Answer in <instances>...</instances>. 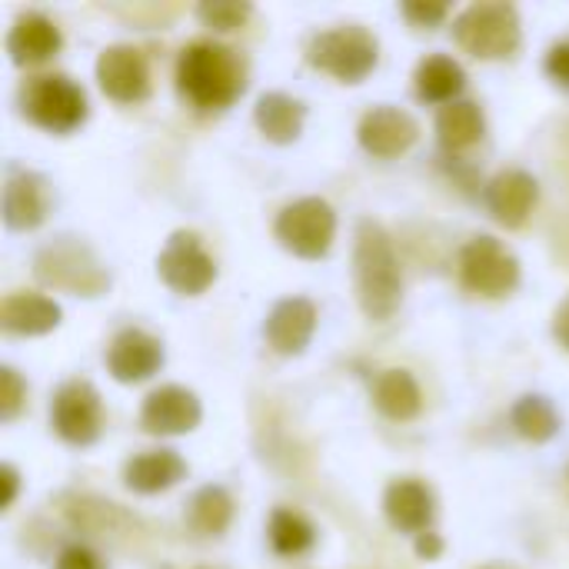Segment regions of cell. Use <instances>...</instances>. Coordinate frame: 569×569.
Returning <instances> with one entry per match:
<instances>
[{
	"mask_svg": "<svg viewBox=\"0 0 569 569\" xmlns=\"http://www.w3.org/2000/svg\"><path fill=\"white\" fill-rule=\"evenodd\" d=\"M177 87L197 110H227L247 90V63L217 40H193L180 50Z\"/></svg>",
	"mask_w": 569,
	"mask_h": 569,
	"instance_id": "6da1fadb",
	"label": "cell"
},
{
	"mask_svg": "<svg viewBox=\"0 0 569 569\" xmlns=\"http://www.w3.org/2000/svg\"><path fill=\"white\" fill-rule=\"evenodd\" d=\"M353 283H357V300L367 320L387 323L403 300V277L400 263L390 243V233L377 220H360L357 223V243H353Z\"/></svg>",
	"mask_w": 569,
	"mask_h": 569,
	"instance_id": "7a4b0ae2",
	"label": "cell"
},
{
	"mask_svg": "<svg viewBox=\"0 0 569 569\" xmlns=\"http://www.w3.org/2000/svg\"><path fill=\"white\" fill-rule=\"evenodd\" d=\"M33 273L43 287L73 297H100L110 287V273L100 267L93 250L77 237H57L43 243L33 257Z\"/></svg>",
	"mask_w": 569,
	"mask_h": 569,
	"instance_id": "3957f363",
	"label": "cell"
},
{
	"mask_svg": "<svg viewBox=\"0 0 569 569\" xmlns=\"http://www.w3.org/2000/svg\"><path fill=\"white\" fill-rule=\"evenodd\" d=\"M520 37V13L513 3H473L453 20V40L480 60L513 57Z\"/></svg>",
	"mask_w": 569,
	"mask_h": 569,
	"instance_id": "277c9868",
	"label": "cell"
},
{
	"mask_svg": "<svg viewBox=\"0 0 569 569\" xmlns=\"http://www.w3.org/2000/svg\"><path fill=\"white\" fill-rule=\"evenodd\" d=\"M380 57V43L367 27L347 23V27H333L323 30L310 40L307 47V60L310 67L343 80V83H360L370 77V70L377 67Z\"/></svg>",
	"mask_w": 569,
	"mask_h": 569,
	"instance_id": "5b68a950",
	"label": "cell"
},
{
	"mask_svg": "<svg viewBox=\"0 0 569 569\" xmlns=\"http://www.w3.org/2000/svg\"><path fill=\"white\" fill-rule=\"evenodd\" d=\"M23 113L50 133H70L87 120V93L63 73H47L27 83Z\"/></svg>",
	"mask_w": 569,
	"mask_h": 569,
	"instance_id": "8992f818",
	"label": "cell"
},
{
	"mask_svg": "<svg viewBox=\"0 0 569 569\" xmlns=\"http://www.w3.org/2000/svg\"><path fill=\"white\" fill-rule=\"evenodd\" d=\"M277 240L303 257V260H320L330 253L333 237H337V213L327 200L320 197H303L290 207L280 210L277 217Z\"/></svg>",
	"mask_w": 569,
	"mask_h": 569,
	"instance_id": "52a82bcc",
	"label": "cell"
},
{
	"mask_svg": "<svg viewBox=\"0 0 569 569\" xmlns=\"http://www.w3.org/2000/svg\"><path fill=\"white\" fill-rule=\"evenodd\" d=\"M460 283L480 297H507L520 283V260L490 233L460 250Z\"/></svg>",
	"mask_w": 569,
	"mask_h": 569,
	"instance_id": "ba28073f",
	"label": "cell"
},
{
	"mask_svg": "<svg viewBox=\"0 0 569 569\" xmlns=\"http://www.w3.org/2000/svg\"><path fill=\"white\" fill-rule=\"evenodd\" d=\"M50 423L57 437L70 447H90L100 437L103 427V407L100 393L87 380H70L53 393L50 403Z\"/></svg>",
	"mask_w": 569,
	"mask_h": 569,
	"instance_id": "9c48e42d",
	"label": "cell"
},
{
	"mask_svg": "<svg viewBox=\"0 0 569 569\" xmlns=\"http://www.w3.org/2000/svg\"><path fill=\"white\" fill-rule=\"evenodd\" d=\"M157 273L173 293L200 297L217 280V263L203 253L197 233L180 230L167 240L163 253L157 257Z\"/></svg>",
	"mask_w": 569,
	"mask_h": 569,
	"instance_id": "30bf717a",
	"label": "cell"
},
{
	"mask_svg": "<svg viewBox=\"0 0 569 569\" xmlns=\"http://www.w3.org/2000/svg\"><path fill=\"white\" fill-rule=\"evenodd\" d=\"M97 83L117 103H140L150 97L147 57L130 43H113L97 57Z\"/></svg>",
	"mask_w": 569,
	"mask_h": 569,
	"instance_id": "8fae6325",
	"label": "cell"
},
{
	"mask_svg": "<svg viewBox=\"0 0 569 569\" xmlns=\"http://www.w3.org/2000/svg\"><path fill=\"white\" fill-rule=\"evenodd\" d=\"M417 137H420V123L407 110L390 107V103H380V107L367 110L360 127H357L360 147L370 157H380V160H393V157L407 153L417 143Z\"/></svg>",
	"mask_w": 569,
	"mask_h": 569,
	"instance_id": "7c38bea8",
	"label": "cell"
},
{
	"mask_svg": "<svg viewBox=\"0 0 569 569\" xmlns=\"http://www.w3.org/2000/svg\"><path fill=\"white\" fill-rule=\"evenodd\" d=\"M203 417V407L197 400L193 390L187 387H160L153 390L147 400H143V410H140V427L147 433H157V437H180V433H190L197 430Z\"/></svg>",
	"mask_w": 569,
	"mask_h": 569,
	"instance_id": "4fadbf2b",
	"label": "cell"
},
{
	"mask_svg": "<svg viewBox=\"0 0 569 569\" xmlns=\"http://www.w3.org/2000/svg\"><path fill=\"white\" fill-rule=\"evenodd\" d=\"M163 367V343L147 330H120L107 350V370L117 383H140L150 380Z\"/></svg>",
	"mask_w": 569,
	"mask_h": 569,
	"instance_id": "5bb4252c",
	"label": "cell"
},
{
	"mask_svg": "<svg viewBox=\"0 0 569 569\" xmlns=\"http://www.w3.org/2000/svg\"><path fill=\"white\" fill-rule=\"evenodd\" d=\"M50 210V190L47 180L33 170H7V183H3V223L10 230H37L47 220Z\"/></svg>",
	"mask_w": 569,
	"mask_h": 569,
	"instance_id": "9a60e30c",
	"label": "cell"
},
{
	"mask_svg": "<svg viewBox=\"0 0 569 569\" xmlns=\"http://www.w3.org/2000/svg\"><path fill=\"white\" fill-rule=\"evenodd\" d=\"M537 200H540V183L527 170H503L487 183V207L493 220L507 230L523 227Z\"/></svg>",
	"mask_w": 569,
	"mask_h": 569,
	"instance_id": "2e32d148",
	"label": "cell"
},
{
	"mask_svg": "<svg viewBox=\"0 0 569 569\" xmlns=\"http://www.w3.org/2000/svg\"><path fill=\"white\" fill-rule=\"evenodd\" d=\"M317 330V307L307 297H287L280 300L270 317H267V343L280 353V357H300Z\"/></svg>",
	"mask_w": 569,
	"mask_h": 569,
	"instance_id": "e0dca14e",
	"label": "cell"
},
{
	"mask_svg": "<svg viewBox=\"0 0 569 569\" xmlns=\"http://www.w3.org/2000/svg\"><path fill=\"white\" fill-rule=\"evenodd\" d=\"M63 47V37H60V27L40 13V10H27L13 20L10 27V37H7V53L17 67H33V63H43L50 60L57 50Z\"/></svg>",
	"mask_w": 569,
	"mask_h": 569,
	"instance_id": "ac0fdd59",
	"label": "cell"
},
{
	"mask_svg": "<svg viewBox=\"0 0 569 569\" xmlns=\"http://www.w3.org/2000/svg\"><path fill=\"white\" fill-rule=\"evenodd\" d=\"M383 513L393 530L423 537L433 523V490L413 477L397 480L383 493Z\"/></svg>",
	"mask_w": 569,
	"mask_h": 569,
	"instance_id": "d6986e66",
	"label": "cell"
},
{
	"mask_svg": "<svg viewBox=\"0 0 569 569\" xmlns=\"http://www.w3.org/2000/svg\"><path fill=\"white\" fill-rule=\"evenodd\" d=\"M60 320H63L60 303L40 293H10L0 303V327L3 333H13V337H43L57 330Z\"/></svg>",
	"mask_w": 569,
	"mask_h": 569,
	"instance_id": "ffe728a7",
	"label": "cell"
},
{
	"mask_svg": "<svg viewBox=\"0 0 569 569\" xmlns=\"http://www.w3.org/2000/svg\"><path fill=\"white\" fill-rule=\"evenodd\" d=\"M183 477H187V463L173 450H150V453L127 460V467H123L127 490L143 493V497L163 493V490L177 487Z\"/></svg>",
	"mask_w": 569,
	"mask_h": 569,
	"instance_id": "44dd1931",
	"label": "cell"
},
{
	"mask_svg": "<svg viewBox=\"0 0 569 569\" xmlns=\"http://www.w3.org/2000/svg\"><path fill=\"white\" fill-rule=\"evenodd\" d=\"M413 83H417V97L423 103H457L463 87H467V70L447 57V53H433V57H423L417 73H413Z\"/></svg>",
	"mask_w": 569,
	"mask_h": 569,
	"instance_id": "7402d4cb",
	"label": "cell"
},
{
	"mask_svg": "<svg viewBox=\"0 0 569 569\" xmlns=\"http://www.w3.org/2000/svg\"><path fill=\"white\" fill-rule=\"evenodd\" d=\"M253 120L260 127V133L273 143H293L303 130V120H307V107L290 97V93H280V90H270L257 100L253 107Z\"/></svg>",
	"mask_w": 569,
	"mask_h": 569,
	"instance_id": "603a6c76",
	"label": "cell"
},
{
	"mask_svg": "<svg viewBox=\"0 0 569 569\" xmlns=\"http://www.w3.org/2000/svg\"><path fill=\"white\" fill-rule=\"evenodd\" d=\"M373 403L383 417L407 423L413 417H420L423 410V393L417 387V380L407 370H383L373 383Z\"/></svg>",
	"mask_w": 569,
	"mask_h": 569,
	"instance_id": "cb8c5ba5",
	"label": "cell"
},
{
	"mask_svg": "<svg viewBox=\"0 0 569 569\" xmlns=\"http://www.w3.org/2000/svg\"><path fill=\"white\" fill-rule=\"evenodd\" d=\"M483 133H487V120H483V110L473 100H457V103L440 107V113H437V137H440L443 150L460 153V150L480 143Z\"/></svg>",
	"mask_w": 569,
	"mask_h": 569,
	"instance_id": "d4e9b609",
	"label": "cell"
},
{
	"mask_svg": "<svg viewBox=\"0 0 569 569\" xmlns=\"http://www.w3.org/2000/svg\"><path fill=\"white\" fill-rule=\"evenodd\" d=\"M233 520V500L223 487H200L187 507V527L200 537V540H217L227 533Z\"/></svg>",
	"mask_w": 569,
	"mask_h": 569,
	"instance_id": "484cf974",
	"label": "cell"
},
{
	"mask_svg": "<svg viewBox=\"0 0 569 569\" xmlns=\"http://www.w3.org/2000/svg\"><path fill=\"white\" fill-rule=\"evenodd\" d=\"M510 420H513V430L523 440H530V443H547V440H553L560 433V413H557V407L547 397H537V393L520 397L517 407H513V413H510Z\"/></svg>",
	"mask_w": 569,
	"mask_h": 569,
	"instance_id": "4316f807",
	"label": "cell"
},
{
	"mask_svg": "<svg viewBox=\"0 0 569 569\" xmlns=\"http://www.w3.org/2000/svg\"><path fill=\"white\" fill-rule=\"evenodd\" d=\"M67 503H70L67 507L70 523L87 530V533L107 537V533H120L123 527H130V517L117 503H107V500H97V497H70Z\"/></svg>",
	"mask_w": 569,
	"mask_h": 569,
	"instance_id": "83f0119b",
	"label": "cell"
},
{
	"mask_svg": "<svg viewBox=\"0 0 569 569\" xmlns=\"http://www.w3.org/2000/svg\"><path fill=\"white\" fill-rule=\"evenodd\" d=\"M270 547L280 553V557H300L313 547L317 533L310 527L307 517L293 513V510H273L270 517Z\"/></svg>",
	"mask_w": 569,
	"mask_h": 569,
	"instance_id": "f1b7e54d",
	"label": "cell"
},
{
	"mask_svg": "<svg viewBox=\"0 0 569 569\" xmlns=\"http://www.w3.org/2000/svg\"><path fill=\"white\" fill-rule=\"evenodd\" d=\"M253 13L250 3H237V0H207V3H197V17L203 27H213L220 33L227 30H240L247 23V17Z\"/></svg>",
	"mask_w": 569,
	"mask_h": 569,
	"instance_id": "f546056e",
	"label": "cell"
},
{
	"mask_svg": "<svg viewBox=\"0 0 569 569\" xmlns=\"http://www.w3.org/2000/svg\"><path fill=\"white\" fill-rule=\"evenodd\" d=\"M23 400H27V383L20 380V373L13 367H0V420L3 423L17 420Z\"/></svg>",
	"mask_w": 569,
	"mask_h": 569,
	"instance_id": "4dcf8cb0",
	"label": "cell"
},
{
	"mask_svg": "<svg viewBox=\"0 0 569 569\" xmlns=\"http://www.w3.org/2000/svg\"><path fill=\"white\" fill-rule=\"evenodd\" d=\"M400 10H403V17H407L413 27H440V23L447 20V13H450L447 3H417V0L403 3Z\"/></svg>",
	"mask_w": 569,
	"mask_h": 569,
	"instance_id": "1f68e13d",
	"label": "cell"
},
{
	"mask_svg": "<svg viewBox=\"0 0 569 569\" xmlns=\"http://www.w3.org/2000/svg\"><path fill=\"white\" fill-rule=\"evenodd\" d=\"M547 73H550V80L557 87L569 90V37L550 47V53H547Z\"/></svg>",
	"mask_w": 569,
	"mask_h": 569,
	"instance_id": "d6a6232c",
	"label": "cell"
},
{
	"mask_svg": "<svg viewBox=\"0 0 569 569\" xmlns=\"http://www.w3.org/2000/svg\"><path fill=\"white\" fill-rule=\"evenodd\" d=\"M57 569H103V563L90 547H67L57 557Z\"/></svg>",
	"mask_w": 569,
	"mask_h": 569,
	"instance_id": "836d02e7",
	"label": "cell"
},
{
	"mask_svg": "<svg viewBox=\"0 0 569 569\" xmlns=\"http://www.w3.org/2000/svg\"><path fill=\"white\" fill-rule=\"evenodd\" d=\"M0 477H3V500H0V507H3V510H10V507H13V500H17V487H20V477H17V470H13L10 463H3Z\"/></svg>",
	"mask_w": 569,
	"mask_h": 569,
	"instance_id": "e575fe53",
	"label": "cell"
},
{
	"mask_svg": "<svg viewBox=\"0 0 569 569\" xmlns=\"http://www.w3.org/2000/svg\"><path fill=\"white\" fill-rule=\"evenodd\" d=\"M440 553H443V540H440L437 533L417 537V557H420V560H440Z\"/></svg>",
	"mask_w": 569,
	"mask_h": 569,
	"instance_id": "d590c367",
	"label": "cell"
},
{
	"mask_svg": "<svg viewBox=\"0 0 569 569\" xmlns=\"http://www.w3.org/2000/svg\"><path fill=\"white\" fill-rule=\"evenodd\" d=\"M553 330H557V340H560V343L569 350V300L560 307V313H557V327H553Z\"/></svg>",
	"mask_w": 569,
	"mask_h": 569,
	"instance_id": "8d00e7d4",
	"label": "cell"
}]
</instances>
